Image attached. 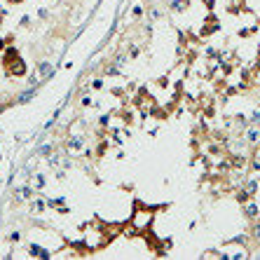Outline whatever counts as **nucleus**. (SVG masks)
Listing matches in <instances>:
<instances>
[{
  "label": "nucleus",
  "mask_w": 260,
  "mask_h": 260,
  "mask_svg": "<svg viewBox=\"0 0 260 260\" xmlns=\"http://www.w3.org/2000/svg\"><path fill=\"white\" fill-rule=\"evenodd\" d=\"M246 213H248V216H255V213H258V211H255V206H253V204H251V206H248V209H246Z\"/></svg>",
  "instance_id": "7ed1b4c3"
},
{
  "label": "nucleus",
  "mask_w": 260,
  "mask_h": 260,
  "mask_svg": "<svg viewBox=\"0 0 260 260\" xmlns=\"http://www.w3.org/2000/svg\"><path fill=\"white\" fill-rule=\"evenodd\" d=\"M49 75H52V66H49V63H40L38 71H35V77L42 80V77H49Z\"/></svg>",
  "instance_id": "f257e3e1"
},
{
  "label": "nucleus",
  "mask_w": 260,
  "mask_h": 260,
  "mask_svg": "<svg viewBox=\"0 0 260 260\" xmlns=\"http://www.w3.org/2000/svg\"><path fill=\"white\" fill-rule=\"evenodd\" d=\"M10 73H12V75H21V73H24V63H21V61H16V63L10 68Z\"/></svg>",
  "instance_id": "f03ea898"
},
{
  "label": "nucleus",
  "mask_w": 260,
  "mask_h": 260,
  "mask_svg": "<svg viewBox=\"0 0 260 260\" xmlns=\"http://www.w3.org/2000/svg\"><path fill=\"white\" fill-rule=\"evenodd\" d=\"M258 138V131H248V141H255Z\"/></svg>",
  "instance_id": "20e7f679"
}]
</instances>
